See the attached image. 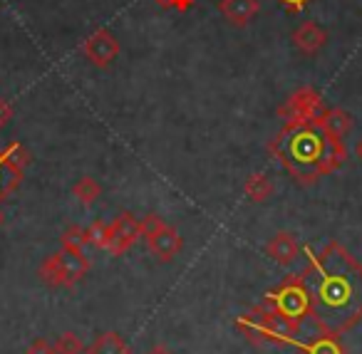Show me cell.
<instances>
[{
  "mask_svg": "<svg viewBox=\"0 0 362 354\" xmlns=\"http://www.w3.org/2000/svg\"><path fill=\"white\" fill-rule=\"evenodd\" d=\"M308 268L300 273L310 295V319L320 334L342 337L362 322V263L337 240L320 253L303 248Z\"/></svg>",
  "mask_w": 362,
  "mask_h": 354,
  "instance_id": "obj_1",
  "label": "cell"
},
{
  "mask_svg": "<svg viewBox=\"0 0 362 354\" xmlns=\"http://www.w3.org/2000/svg\"><path fill=\"white\" fill-rule=\"evenodd\" d=\"M271 156L300 186H313L345 164V141L330 139L315 119L286 122L276 139L268 144Z\"/></svg>",
  "mask_w": 362,
  "mask_h": 354,
  "instance_id": "obj_2",
  "label": "cell"
},
{
  "mask_svg": "<svg viewBox=\"0 0 362 354\" xmlns=\"http://www.w3.org/2000/svg\"><path fill=\"white\" fill-rule=\"evenodd\" d=\"M261 309L271 312L273 317H278L286 329L298 339V332L305 324V319H310V295H308V288L303 283L300 273L298 275H288L278 288H273L266 297L258 305Z\"/></svg>",
  "mask_w": 362,
  "mask_h": 354,
  "instance_id": "obj_3",
  "label": "cell"
},
{
  "mask_svg": "<svg viewBox=\"0 0 362 354\" xmlns=\"http://www.w3.org/2000/svg\"><path fill=\"white\" fill-rule=\"evenodd\" d=\"M87 273H90V258L85 255V250L67 248L45 258L40 268H37V278L47 288H75Z\"/></svg>",
  "mask_w": 362,
  "mask_h": 354,
  "instance_id": "obj_4",
  "label": "cell"
},
{
  "mask_svg": "<svg viewBox=\"0 0 362 354\" xmlns=\"http://www.w3.org/2000/svg\"><path fill=\"white\" fill-rule=\"evenodd\" d=\"M236 327L251 339L253 344H281V347H296L298 339L286 329V324L271 312L253 307L251 312L238 314Z\"/></svg>",
  "mask_w": 362,
  "mask_h": 354,
  "instance_id": "obj_5",
  "label": "cell"
},
{
  "mask_svg": "<svg viewBox=\"0 0 362 354\" xmlns=\"http://www.w3.org/2000/svg\"><path fill=\"white\" fill-rule=\"evenodd\" d=\"M28 164H30V154L18 141L8 144L6 149H0V203L23 184Z\"/></svg>",
  "mask_w": 362,
  "mask_h": 354,
  "instance_id": "obj_6",
  "label": "cell"
},
{
  "mask_svg": "<svg viewBox=\"0 0 362 354\" xmlns=\"http://www.w3.org/2000/svg\"><path fill=\"white\" fill-rule=\"evenodd\" d=\"M325 102H322L320 92L313 87H300L288 97L286 105L278 110V117H283L286 122H298V119H317L325 112Z\"/></svg>",
  "mask_w": 362,
  "mask_h": 354,
  "instance_id": "obj_7",
  "label": "cell"
},
{
  "mask_svg": "<svg viewBox=\"0 0 362 354\" xmlns=\"http://www.w3.org/2000/svg\"><path fill=\"white\" fill-rule=\"evenodd\" d=\"M82 55H85V60L90 65L105 70V67H110L119 57V42H117V37L110 30L100 28V30H95L82 42Z\"/></svg>",
  "mask_w": 362,
  "mask_h": 354,
  "instance_id": "obj_8",
  "label": "cell"
},
{
  "mask_svg": "<svg viewBox=\"0 0 362 354\" xmlns=\"http://www.w3.org/2000/svg\"><path fill=\"white\" fill-rule=\"evenodd\" d=\"M110 250L107 253L112 255H124L136 240L141 238V225L139 220L134 218L132 213H119L115 220L110 223Z\"/></svg>",
  "mask_w": 362,
  "mask_h": 354,
  "instance_id": "obj_9",
  "label": "cell"
},
{
  "mask_svg": "<svg viewBox=\"0 0 362 354\" xmlns=\"http://www.w3.org/2000/svg\"><path fill=\"white\" fill-rule=\"evenodd\" d=\"M146 245H149L151 255H154L159 263H171V260L176 258V255L181 253V248H184V240H181L179 230L174 228V225H161L156 233L146 235Z\"/></svg>",
  "mask_w": 362,
  "mask_h": 354,
  "instance_id": "obj_10",
  "label": "cell"
},
{
  "mask_svg": "<svg viewBox=\"0 0 362 354\" xmlns=\"http://www.w3.org/2000/svg\"><path fill=\"white\" fill-rule=\"evenodd\" d=\"M291 40H293V47H296L298 52L313 57L327 45V33H325V28H320L315 20H305L293 30Z\"/></svg>",
  "mask_w": 362,
  "mask_h": 354,
  "instance_id": "obj_11",
  "label": "cell"
},
{
  "mask_svg": "<svg viewBox=\"0 0 362 354\" xmlns=\"http://www.w3.org/2000/svg\"><path fill=\"white\" fill-rule=\"evenodd\" d=\"M266 255L273 263L281 265V268H288V265L296 263L298 255H300V245H298L296 235L288 233V230H281V233H276L266 243Z\"/></svg>",
  "mask_w": 362,
  "mask_h": 354,
  "instance_id": "obj_12",
  "label": "cell"
},
{
  "mask_svg": "<svg viewBox=\"0 0 362 354\" xmlns=\"http://www.w3.org/2000/svg\"><path fill=\"white\" fill-rule=\"evenodd\" d=\"M258 0H221L218 11L233 28H246L258 16Z\"/></svg>",
  "mask_w": 362,
  "mask_h": 354,
  "instance_id": "obj_13",
  "label": "cell"
},
{
  "mask_svg": "<svg viewBox=\"0 0 362 354\" xmlns=\"http://www.w3.org/2000/svg\"><path fill=\"white\" fill-rule=\"evenodd\" d=\"M315 122L320 124V129L325 131L330 139H337V141L345 139L347 131L352 129V117L347 114L345 110H337V107H330V110H325Z\"/></svg>",
  "mask_w": 362,
  "mask_h": 354,
  "instance_id": "obj_14",
  "label": "cell"
},
{
  "mask_svg": "<svg viewBox=\"0 0 362 354\" xmlns=\"http://www.w3.org/2000/svg\"><path fill=\"white\" fill-rule=\"evenodd\" d=\"M85 352L87 354H132V349L119 332H102V334H97L95 342H92Z\"/></svg>",
  "mask_w": 362,
  "mask_h": 354,
  "instance_id": "obj_15",
  "label": "cell"
},
{
  "mask_svg": "<svg viewBox=\"0 0 362 354\" xmlns=\"http://www.w3.org/2000/svg\"><path fill=\"white\" fill-rule=\"evenodd\" d=\"M296 347L300 349V354H345L340 337H330V334H317L308 342H298Z\"/></svg>",
  "mask_w": 362,
  "mask_h": 354,
  "instance_id": "obj_16",
  "label": "cell"
},
{
  "mask_svg": "<svg viewBox=\"0 0 362 354\" xmlns=\"http://www.w3.org/2000/svg\"><path fill=\"white\" fill-rule=\"evenodd\" d=\"M243 194H246L253 203H263V201H268L276 194V186H273V181L268 179L266 174H251L246 179V184H243Z\"/></svg>",
  "mask_w": 362,
  "mask_h": 354,
  "instance_id": "obj_17",
  "label": "cell"
},
{
  "mask_svg": "<svg viewBox=\"0 0 362 354\" xmlns=\"http://www.w3.org/2000/svg\"><path fill=\"white\" fill-rule=\"evenodd\" d=\"M100 194H102L100 184H97L92 176H82V179L72 186V196H75L82 206H92L97 199H100Z\"/></svg>",
  "mask_w": 362,
  "mask_h": 354,
  "instance_id": "obj_18",
  "label": "cell"
},
{
  "mask_svg": "<svg viewBox=\"0 0 362 354\" xmlns=\"http://www.w3.org/2000/svg\"><path fill=\"white\" fill-rule=\"evenodd\" d=\"M60 245L67 250H85L90 245V230L82 228V225H70L60 235Z\"/></svg>",
  "mask_w": 362,
  "mask_h": 354,
  "instance_id": "obj_19",
  "label": "cell"
},
{
  "mask_svg": "<svg viewBox=\"0 0 362 354\" xmlns=\"http://www.w3.org/2000/svg\"><path fill=\"white\" fill-rule=\"evenodd\" d=\"M55 352L57 354H82L85 352V344L77 337L75 332H65L55 339Z\"/></svg>",
  "mask_w": 362,
  "mask_h": 354,
  "instance_id": "obj_20",
  "label": "cell"
},
{
  "mask_svg": "<svg viewBox=\"0 0 362 354\" xmlns=\"http://www.w3.org/2000/svg\"><path fill=\"white\" fill-rule=\"evenodd\" d=\"M87 230H90V245H95L97 250H110V223L97 220Z\"/></svg>",
  "mask_w": 362,
  "mask_h": 354,
  "instance_id": "obj_21",
  "label": "cell"
},
{
  "mask_svg": "<svg viewBox=\"0 0 362 354\" xmlns=\"http://www.w3.org/2000/svg\"><path fill=\"white\" fill-rule=\"evenodd\" d=\"M154 3L161 8V11H179V13H187L189 8H194V3H197V0H154Z\"/></svg>",
  "mask_w": 362,
  "mask_h": 354,
  "instance_id": "obj_22",
  "label": "cell"
},
{
  "mask_svg": "<svg viewBox=\"0 0 362 354\" xmlns=\"http://www.w3.org/2000/svg\"><path fill=\"white\" fill-rule=\"evenodd\" d=\"M139 225H141V235L146 238V235L156 233V230H159L161 225H164V220H161L156 213H149V216H144V218L139 220Z\"/></svg>",
  "mask_w": 362,
  "mask_h": 354,
  "instance_id": "obj_23",
  "label": "cell"
},
{
  "mask_svg": "<svg viewBox=\"0 0 362 354\" xmlns=\"http://www.w3.org/2000/svg\"><path fill=\"white\" fill-rule=\"evenodd\" d=\"M25 354H57L55 352V342L40 337V339H35V342H33L30 347L25 349Z\"/></svg>",
  "mask_w": 362,
  "mask_h": 354,
  "instance_id": "obj_24",
  "label": "cell"
},
{
  "mask_svg": "<svg viewBox=\"0 0 362 354\" xmlns=\"http://www.w3.org/2000/svg\"><path fill=\"white\" fill-rule=\"evenodd\" d=\"M13 119V105L8 100H0V129L8 126Z\"/></svg>",
  "mask_w": 362,
  "mask_h": 354,
  "instance_id": "obj_25",
  "label": "cell"
},
{
  "mask_svg": "<svg viewBox=\"0 0 362 354\" xmlns=\"http://www.w3.org/2000/svg\"><path fill=\"white\" fill-rule=\"evenodd\" d=\"M278 3H281V6L286 8L288 13H303L308 8V3H310V0H278Z\"/></svg>",
  "mask_w": 362,
  "mask_h": 354,
  "instance_id": "obj_26",
  "label": "cell"
},
{
  "mask_svg": "<svg viewBox=\"0 0 362 354\" xmlns=\"http://www.w3.org/2000/svg\"><path fill=\"white\" fill-rule=\"evenodd\" d=\"M146 354H171V352H169V349H166V347H161V344H156V347H151Z\"/></svg>",
  "mask_w": 362,
  "mask_h": 354,
  "instance_id": "obj_27",
  "label": "cell"
},
{
  "mask_svg": "<svg viewBox=\"0 0 362 354\" xmlns=\"http://www.w3.org/2000/svg\"><path fill=\"white\" fill-rule=\"evenodd\" d=\"M355 154H357V159H360V161H362V139H360V141H357V146H355Z\"/></svg>",
  "mask_w": 362,
  "mask_h": 354,
  "instance_id": "obj_28",
  "label": "cell"
},
{
  "mask_svg": "<svg viewBox=\"0 0 362 354\" xmlns=\"http://www.w3.org/2000/svg\"><path fill=\"white\" fill-rule=\"evenodd\" d=\"M6 223V216H3V211H0V225Z\"/></svg>",
  "mask_w": 362,
  "mask_h": 354,
  "instance_id": "obj_29",
  "label": "cell"
}]
</instances>
